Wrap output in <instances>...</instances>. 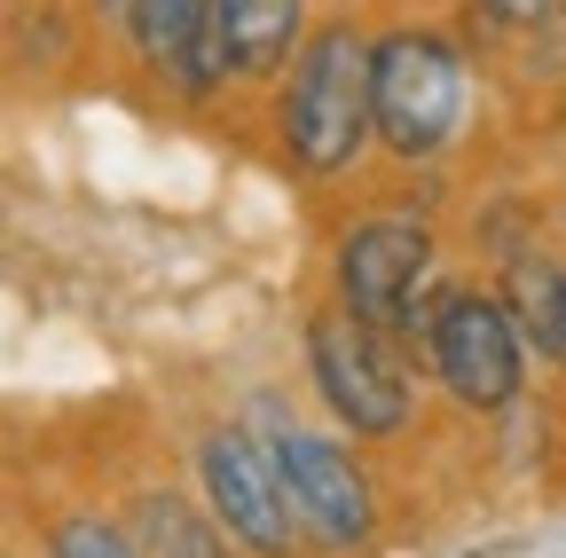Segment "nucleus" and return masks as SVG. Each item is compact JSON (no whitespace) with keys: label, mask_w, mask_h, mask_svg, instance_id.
I'll list each match as a JSON object with an SVG mask.
<instances>
[{"label":"nucleus","mask_w":566,"mask_h":558,"mask_svg":"<svg viewBox=\"0 0 566 558\" xmlns=\"http://www.w3.org/2000/svg\"><path fill=\"white\" fill-rule=\"evenodd\" d=\"M433 370L457 401L504 409L520 393V323L488 292H449L433 307Z\"/></svg>","instance_id":"nucleus-3"},{"label":"nucleus","mask_w":566,"mask_h":558,"mask_svg":"<svg viewBox=\"0 0 566 558\" xmlns=\"http://www.w3.org/2000/svg\"><path fill=\"white\" fill-rule=\"evenodd\" d=\"M370 118L394 158L433 150L457 126V55L433 32H394L370 55Z\"/></svg>","instance_id":"nucleus-2"},{"label":"nucleus","mask_w":566,"mask_h":558,"mask_svg":"<svg viewBox=\"0 0 566 558\" xmlns=\"http://www.w3.org/2000/svg\"><path fill=\"white\" fill-rule=\"evenodd\" d=\"M205 17H212V0H134V40H142V55H158V63H181L189 72V55H197V32H205Z\"/></svg>","instance_id":"nucleus-9"},{"label":"nucleus","mask_w":566,"mask_h":558,"mask_svg":"<svg viewBox=\"0 0 566 558\" xmlns=\"http://www.w3.org/2000/svg\"><path fill=\"white\" fill-rule=\"evenodd\" d=\"M480 9H495L504 24H543V17L558 9V0H480Z\"/></svg>","instance_id":"nucleus-13"},{"label":"nucleus","mask_w":566,"mask_h":558,"mask_svg":"<svg viewBox=\"0 0 566 558\" xmlns=\"http://www.w3.org/2000/svg\"><path fill=\"white\" fill-rule=\"evenodd\" d=\"M275 472H283V496H292V512H307V527H315L323 543H363L370 496H363V472H354L331 441L275 433Z\"/></svg>","instance_id":"nucleus-7"},{"label":"nucleus","mask_w":566,"mask_h":558,"mask_svg":"<svg viewBox=\"0 0 566 558\" xmlns=\"http://www.w3.org/2000/svg\"><path fill=\"white\" fill-rule=\"evenodd\" d=\"M424 260H433V244H424V229H409V221H370V229H354V244L338 252L346 315H363L370 330L409 323V315H417L409 292H417Z\"/></svg>","instance_id":"nucleus-5"},{"label":"nucleus","mask_w":566,"mask_h":558,"mask_svg":"<svg viewBox=\"0 0 566 558\" xmlns=\"http://www.w3.org/2000/svg\"><path fill=\"white\" fill-rule=\"evenodd\" d=\"M55 558H126V550H118V535H103V527H63V535H55Z\"/></svg>","instance_id":"nucleus-12"},{"label":"nucleus","mask_w":566,"mask_h":558,"mask_svg":"<svg viewBox=\"0 0 566 558\" xmlns=\"http://www.w3.org/2000/svg\"><path fill=\"white\" fill-rule=\"evenodd\" d=\"M292 32H300V0H212L189 55V87H212L221 72H268V63H283Z\"/></svg>","instance_id":"nucleus-8"},{"label":"nucleus","mask_w":566,"mask_h":558,"mask_svg":"<svg viewBox=\"0 0 566 558\" xmlns=\"http://www.w3.org/2000/svg\"><path fill=\"white\" fill-rule=\"evenodd\" d=\"M134 527H142V543H150V558H221V543H212L174 496H142Z\"/></svg>","instance_id":"nucleus-11"},{"label":"nucleus","mask_w":566,"mask_h":558,"mask_svg":"<svg viewBox=\"0 0 566 558\" xmlns=\"http://www.w3.org/2000/svg\"><path fill=\"white\" fill-rule=\"evenodd\" d=\"M512 315L527 338H543V355H566V275L558 267H543V260L512 267Z\"/></svg>","instance_id":"nucleus-10"},{"label":"nucleus","mask_w":566,"mask_h":558,"mask_svg":"<svg viewBox=\"0 0 566 558\" xmlns=\"http://www.w3.org/2000/svg\"><path fill=\"white\" fill-rule=\"evenodd\" d=\"M307 346H315V378H323V393H331L338 417H354L363 433H394L401 425V409H409L401 378L378 355V338H370L363 315H323Z\"/></svg>","instance_id":"nucleus-4"},{"label":"nucleus","mask_w":566,"mask_h":558,"mask_svg":"<svg viewBox=\"0 0 566 558\" xmlns=\"http://www.w3.org/2000/svg\"><path fill=\"white\" fill-rule=\"evenodd\" d=\"M370 55H378V48H363L346 24L315 32L307 55H300L292 103H283V134H292V150H300L315 173L346 166L354 150H363V134L378 126V118H370Z\"/></svg>","instance_id":"nucleus-1"},{"label":"nucleus","mask_w":566,"mask_h":558,"mask_svg":"<svg viewBox=\"0 0 566 558\" xmlns=\"http://www.w3.org/2000/svg\"><path fill=\"white\" fill-rule=\"evenodd\" d=\"M205 487H212V512H221V527L252 550H292V519H283V472L244 441V433H212L205 441Z\"/></svg>","instance_id":"nucleus-6"}]
</instances>
